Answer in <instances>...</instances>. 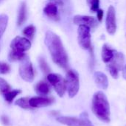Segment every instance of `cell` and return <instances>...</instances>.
<instances>
[{
  "instance_id": "1",
  "label": "cell",
  "mask_w": 126,
  "mask_h": 126,
  "mask_svg": "<svg viewBox=\"0 0 126 126\" xmlns=\"http://www.w3.org/2000/svg\"><path fill=\"white\" fill-rule=\"evenodd\" d=\"M44 42L54 63L59 67L66 69L69 66V58L60 37L49 30L46 32Z\"/></svg>"
},
{
  "instance_id": "2",
  "label": "cell",
  "mask_w": 126,
  "mask_h": 126,
  "mask_svg": "<svg viewBox=\"0 0 126 126\" xmlns=\"http://www.w3.org/2000/svg\"><path fill=\"white\" fill-rule=\"evenodd\" d=\"M92 111L100 121L103 123L110 122V105L106 95L103 92L99 91L94 94L92 101Z\"/></svg>"
},
{
  "instance_id": "3",
  "label": "cell",
  "mask_w": 126,
  "mask_h": 126,
  "mask_svg": "<svg viewBox=\"0 0 126 126\" xmlns=\"http://www.w3.org/2000/svg\"><path fill=\"white\" fill-rule=\"evenodd\" d=\"M65 82L68 95L69 97L73 98L77 95L80 89V80L78 73L73 69H69L66 73Z\"/></svg>"
},
{
  "instance_id": "4",
  "label": "cell",
  "mask_w": 126,
  "mask_h": 126,
  "mask_svg": "<svg viewBox=\"0 0 126 126\" xmlns=\"http://www.w3.org/2000/svg\"><path fill=\"white\" fill-rule=\"evenodd\" d=\"M57 121L67 126H94L90 121L87 113L80 114V117L60 116L56 118Z\"/></svg>"
},
{
  "instance_id": "5",
  "label": "cell",
  "mask_w": 126,
  "mask_h": 126,
  "mask_svg": "<svg viewBox=\"0 0 126 126\" xmlns=\"http://www.w3.org/2000/svg\"><path fill=\"white\" fill-rule=\"evenodd\" d=\"M19 75L21 78L27 83H32L35 78V72L32 64L26 55L21 61L19 65Z\"/></svg>"
},
{
  "instance_id": "6",
  "label": "cell",
  "mask_w": 126,
  "mask_h": 126,
  "mask_svg": "<svg viewBox=\"0 0 126 126\" xmlns=\"http://www.w3.org/2000/svg\"><path fill=\"white\" fill-rule=\"evenodd\" d=\"M78 41L80 47L85 50L92 47L91 28L86 25H79L78 29Z\"/></svg>"
},
{
  "instance_id": "7",
  "label": "cell",
  "mask_w": 126,
  "mask_h": 126,
  "mask_svg": "<svg viewBox=\"0 0 126 126\" xmlns=\"http://www.w3.org/2000/svg\"><path fill=\"white\" fill-rule=\"evenodd\" d=\"M48 82L54 87L55 91L60 97H63L66 92L65 79L56 73H49L47 75Z\"/></svg>"
},
{
  "instance_id": "8",
  "label": "cell",
  "mask_w": 126,
  "mask_h": 126,
  "mask_svg": "<svg viewBox=\"0 0 126 126\" xmlns=\"http://www.w3.org/2000/svg\"><path fill=\"white\" fill-rule=\"evenodd\" d=\"M117 28V18H116V10L114 6L111 5L109 7L106 18V29L107 32L111 35H114L116 33Z\"/></svg>"
},
{
  "instance_id": "9",
  "label": "cell",
  "mask_w": 126,
  "mask_h": 126,
  "mask_svg": "<svg viewBox=\"0 0 126 126\" xmlns=\"http://www.w3.org/2000/svg\"><path fill=\"white\" fill-rule=\"evenodd\" d=\"M30 47H31L30 41L26 38L20 37V36H17L15 38H13L10 43V47L12 50L21 52H24L25 51L30 49Z\"/></svg>"
},
{
  "instance_id": "10",
  "label": "cell",
  "mask_w": 126,
  "mask_h": 126,
  "mask_svg": "<svg viewBox=\"0 0 126 126\" xmlns=\"http://www.w3.org/2000/svg\"><path fill=\"white\" fill-rule=\"evenodd\" d=\"M55 99L53 97H49L46 96H38L30 98L29 103L32 109L43 108L51 106L54 103Z\"/></svg>"
},
{
  "instance_id": "11",
  "label": "cell",
  "mask_w": 126,
  "mask_h": 126,
  "mask_svg": "<svg viewBox=\"0 0 126 126\" xmlns=\"http://www.w3.org/2000/svg\"><path fill=\"white\" fill-rule=\"evenodd\" d=\"M73 23L77 25H86L90 28H94L98 24V21L90 16L75 15L73 18Z\"/></svg>"
},
{
  "instance_id": "12",
  "label": "cell",
  "mask_w": 126,
  "mask_h": 126,
  "mask_svg": "<svg viewBox=\"0 0 126 126\" xmlns=\"http://www.w3.org/2000/svg\"><path fill=\"white\" fill-rule=\"evenodd\" d=\"M44 13L47 17L54 21L59 20L60 16L58 14V5L52 1H48V4L44 8Z\"/></svg>"
},
{
  "instance_id": "13",
  "label": "cell",
  "mask_w": 126,
  "mask_h": 126,
  "mask_svg": "<svg viewBox=\"0 0 126 126\" xmlns=\"http://www.w3.org/2000/svg\"><path fill=\"white\" fill-rule=\"evenodd\" d=\"M117 52V50L111 47L108 44H104L102 47L101 51V57L103 61L106 63H110L114 58Z\"/></svg>"
},
{
  "instance_id": "14",
  "label": "cell",
  "mask_w": 126,
  "mask_h": 126,
  "mask_svg": "<svg viewBox=\"0 0 126 126\" xmlns=\"http://www.w3.org/2000/svg\"><path fill=\"white\" fill-rule=\"evenodd\" d=\"M94 79L96 85L101 89L106 90L109 87V79L107 75L100 71H97L94 74Z\"/></svg>"
},
{
  "instance_id": "15",
  "label": "cell",
  "mask_w": 126,
  "mask_h": 126,
  "mask_svg": "<svg viewBox=\"0 0 126 126\" xmlns=\"http://www.w3.org/2000/svg\"><path fill=\"white\" fill-rule=\"evenodd\" d=\"M35 91L39 96H47L51 92L50 86L46 81H40L35 86Z\"/></svg>"
},
{
  "instance_id": "16",
  "label": "cell",
  "mask_w": 126,
  "mask_h": 126,
  "mask_svg": "<svg viewBox=\"0 0 126 126\" xmlns=\"http://www.w3.org/2000/svg\"><path fill=\"white\" fill-rule=\"evenodd\" d=\"M124 61H125L124 55L122 52H117L114 58L112 59V61L110 63L111 64H113L115 67H117L119 71H122V69L125 65Z\"/></svg>"
},
{
  "instance_id": "17",
  "label": "cell",
  "mask_w": 126,
  "mask_h": 126,
  "mask_svg": "<svg viewBox=\"0 0 126 126\" xmlns=\"http://www.w3.org/2000/svg\"><path fill=\"white\" fill-rule=\"evenodd\" d=\"M26 17H27V6L25 2H22L19 7L18 19H17V24L18 26H21L24 24V22L26 20Z\"/></svg>"
},
{
  "instance_id": "18",
  "label": "cell",
  "mask_w": 126,
  "mask_h": 126,
  "mask_svg": "<svg viewBox=\"0 0 126 126\" xmlns=\"http://www.w3.org/2000/svg\"><path fill=\"white\" fill-rule=\"evenodd\" d=\"M21 93V89H10V91H8L7 92L3 94V97L4 100L8 103H11L14 99Z\"/></svg>"
},
{
  "instance_id": "19",
  "label": "cell",
  "mask_w": 126,
  "mask_h": 126,
  "mask_svg": "<svg viewBox=\"0 0 126 126\" xmlns=\"http://www.w3.org/2000/svg\"><path fill=\"white\" fill-rule=\"evenodd\" d=\"M25 56H26V55L24 52L15 51V50H11L8 55V59L10 61H21Z\"/></svg>"
},
{
  "instance_id": "20",
  "label": "cell",
  "mask_w": 126,
  "mask_h": 126,
  "mask_svg": "<svg viewBox=\"0 0 126 126\" xmlns=\"http://www.w3.org/2000/svg\"><path fill=\"white\" fill-rule=\"evenodd\" d=\"M8 23V16L6 14L0 15V38L6 30Z\"/></svg>"
},
{
  "instance_id": "21",
  "label": "cell",
  "mask_w": 126,
  "mask_h": 126,
  "mask_svg": "<svg viewBox=\"0 0 126 126\" xmlns=\"http://www.w3.org/2000/svg\"><path fill=\"white\" fill-rule=\"evenodd\" d=\"M29 100L30 98L28 97H21V98H19L17 100H16L15 102V105L21 108V109H32L30 106V103H29Z\"/></svg>"
},
{
  "instance_id": "22",
  "label": "cell",
  "mask_w": 126,
  "mask_h": 126,
  "mask_svg": "<svg viewBox=\"0 0 126 126\" xmlns=\"http://www.w3.org/2000/svg\"><path fill=\"white\" fill-rule=\"evenodd\" d=\"M35 27L32 24H30V25L27 26L24 29V30H23V34L27 38H30V40H32L33 38L34 35H35Z\"/></svg>"
},
{
  "instance_id": "23",
  "label": "cell",
  "mask_w": 126,
  "mask_h": 126,
  "mask_svg": "<svg viewBox=\"0 0 126 126\" xmlns=\"http://www.w3.org/2000/svg\"><path fill=\"white\" fill-rule=\"evenodd\" d=\"M106 69L108 70V72H109V74L111 75V76L114 78V79H117L119 78V70L117 67H115L113 64H111V63H107L106 66Z\"/></svg>"
},
{
  "instance_id": "24",
  "label": "cell",
  "mask_w": 126,
  "mask_h": 126,
  "mask_svg": "<svg viewBox=\"0 0 126 126\" xmlns=\"http://www.w3.org/2000/svg\"><path fill=\"white\" fill-rule=\"evenodd\" d=\"M38 62H39V66H40L41 71L45 75L49 74L50 73V68H49V65L47 64V63L46 62L45 59L44 58H40L38 60Z\"/></svg>"
},
{
  "instance_id": "25",
  "label": "cell",
  "mask_w": 126,
  "mask_h": 126,
  "mask_svg": "<svg viewBox=\"0 0 126 126\" xmlns=\"http://www.w3.org/2000/svg\"><path fill=\"white\" fill-rule=\"evenodd\" d=\"M86 1L92 12L95 13L100 9V0H86Z\"/></svg>"
},
{
  "instance_id": "26",
  "label": "cell",
  "mask_w": 126,
  "mask_h": 126,
  "mask_svg": "<svg viewBox=\"0 0 126 126\" xmlns=\"http://www.w3.org/2000/svg\"><path fill=\"white\" fill-rule=\"evenodd\" d=\"M11 89L10 84L2 78H0V92L3 94Z\"/></svg>"
},
{
  "instance_id": "27",
  "label": "cell",
  "mask_w": 126,
  "mask_h": 126,
  "mask_svg": "<svg viewBox=\"0 0 126 126\" xmlns=\"http://www.w3.org/2000/svg\"><path fill=\"white\" fill-rule=\"evenodd\" d=\"M10 72V66L4 62H0V74L6 75Z\"/></svg>"
},
{
  "instance_id": "28",
  "label": "cell",
  "mask_w": 126,
  "mask_h": 126,
  "mask_svg": "<svg viewBox=\"0 0 126 126\" xmlns=\"http://www.w3.org/2000/svg\"><path fill=\"white\" fill-rule=\"evenodd\" d=\"M103 16H104V11L103 9H99L97 11V20L99 22H101L103 19Z\"/></svg>"
},
{
  "instance_id": "29",
  "label": "cell",
  "mask_w": 126,
  "mask_h": 126,
  "mask_svg": "<svg viewBox=\"0 0 126 126\" xmlns=\"http://www.w3.org/2000/svg\"><path fill=\"white\" fill-rule=\"evenodd\" d=\"M1 123L4 125V126H9L10 125V120L8 119V117L5 115H3L1 116Z\"/></svg>"
},
{
  "instance_id": "30",
  "label": "cell",
  "mask_w": 126,
  "mask_h": 126,
  "mask_svg": "<svg viewBox=\"0 0 126 126\" xmlns=\"http://www.w3.org/2000/svg\"><path fill=\"white\" fill-rule=\"evenodd\" d=\"M49 1L55 3L58 6H63V1L62 0H49Z\"/></svg>"
},
{
  "instance_id": "31",
  "label": "cell",
  "mask_w": 126,
  "mask_h": 126,
  "mask_svg": "<svg viewBox=\"0 0 126 126\" xmlns=\"http://www.w3.org/2000/svg\"><path fill=\"white\" fill-rule=\"evenodd\" d=\"M122 73H123V78L126 80V65H124V66H123V69H122Z\"/></svg>"
},
{
  "instance_id": "32",
  "label": "cell",
  "mask_w": 126,
  "mask_h": 126,
  "mask_svg": "<svg viewBox=\"0 0 126 126\" xmlns=\"http://www.w3.org/2000/svg\"><path fill=\"white\" fill-rule=\"evenodd\" d=\"M1 1V0H0V1Z\"/></svg>"
},
{
  "instance_id": "33",
  "label": "cell",
  "mask_w": 126,
  "mask_h": 126,
  "mask_svg": "<svg viewBox=\"0 0 126 126\" xmlns=\"http://www.w3.org/2000/svg\"></svg>"
}]
</instances>
